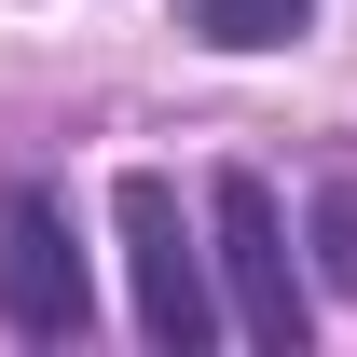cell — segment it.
Returning a JSON list of instances; mask_svg holds the SVG:
<instances>
[{"label": "cell", "mask_w": 357, "mask_h": 357, "mask_svg": "<svg viewBox=\"0 0 357 357\" xmlns=\"http://www.w3.org/2000/svg\"><path fill=\"white\" fill-rule=\"evenodd\" d=\"M303 234H316V275L357 303V178H330V192H316V206H303Z\"/></svg>", "instance_id": "5"}, {"label": "cell", "mask_w": 357, "mask_h": 357, "mask_svg": "<svg viewBox=\"0 0 357 357\" xmlns=\"http://www.w3.org/2000/svg\"><path fill=\"white\" fill-rule=\"evenodd\" d=\"M303 28H316V0H192V42H220V55H275Z\"/></svg>", "instance_id": "4"}, {"label": "cell", "mask_w": 357, "mask_h": 357, "mask_svg": "<svg viewBox=\"0 0 357 357\" xmlns=\"http://www.w3.org/2000/svg\"><path fill=\"white\" fill-rule=\"evenodd\" d=\"M206 234H220V303H234V330H248L261 357H303L316 289H303V261H289V206H275L248 165H220V178H206Z\"/></svg>", "instance_id": "2"}, {"label": "cell", "mask_w": 357, "mask_h": 357, "mask_svg": "<svg viewBox=\"0 0 357 357\" xmlns=\"http://www.w3.org/2000/svg\"><path fill=\"white\" fill-rule=\"evenodd\" d=\"M110 220H124V261H137V330L165 357L220 344L234 303H220V248H192V220H178V178L165 165H124L110 178Z\"/></svg>", "instance_id": "1"}, {"label": "cell", "mask_w": 357, "mask_h": 357, "mask_svg": "<svg viewBox=\"0 0 357 357\" xmlns=\"http://www.w3.org/2000/svg\"><path fill=\"white\" fill-rule=\"evenodd\" d=\"M0 316H14V344H83L96 330V275H83L55 178H0Z\"/></svg>", "instance_id": "3"}]
</instances>
